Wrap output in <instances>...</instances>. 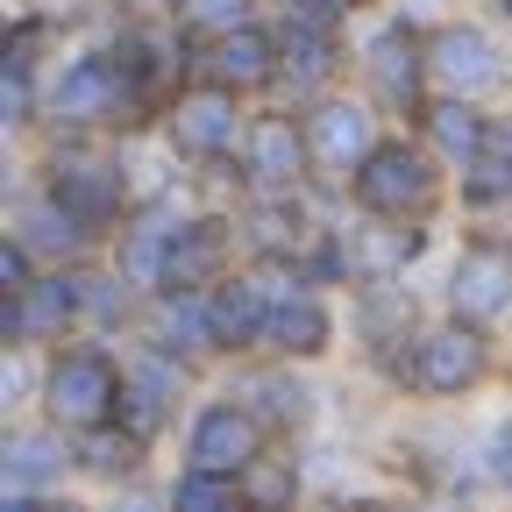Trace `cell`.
I'll use <instances>...</instances> for the list:
<instances>
[{
  "label": "cell",
  "mask_w": 512,
  "mask_h": 512,
  "mask_svg": "<svg viewBox=\"0 0 512 512\" xmlns=\"http://www.w3.org/2000/svg\"><path fill=\"white\" fill-rule=\"evenodd\" d=\"M178 8V29H200V36H221L249 15V0H171Z\"/></svg>",
  "instance_id": "cell-27"
},
{
  "label": "cell",
  "mask_w": 512,
  "mask_h": 512,
  "mask_svg": "<svg viewBox=\"0 0 512 512\" xmlns=\"http://www.w3.org/2000/svg\"><path fill=\"white\" fill-rule=\"evenodd\" d=\"M498 8H505V22H512V0H498Z\"/></svg>",
  "instance_id": "cell-31"
},
{
  "label": "cell",
  "mask_w": 512,
  "mask_h": 512,
  "mask_svg": "<svg viewBox=\"0 0 512 512\" xmlns=\"http://www.w3.org/2000/svg\"><path fill=\"white\" fill-rule=\"evenodd\" d=\"M50 192L72 207V221H79L86 235H100V228L121 221V171H107V164H93V157H57V164H50Z\"/></svg>",
  "instance_id": "cell-15"
},
{
  "label": "cell",
  "mask_w": 512,
  "mask_h": 512,
  "mask_svg": "<svg viewBox=\"0 0 512 512\" xmlns=\"http://www.w3.org/2000/svg\"><path fill=\"white\" fill-rule=\"evenodd\" d=\"M121 384H128V370L107 349H64L43 370V406H50L57 427L93 434V427H107L121 413Z\"/></svg>",
  "instance_id": "cell-1"
},
{
  "label": "cell",
  "mask_w": 512,
  "mask_h": 512,
  "mask_svg": "<svg viewBox=\"0 0 512 512\" xmlns=\"http://www.w3.org/2000/svg\"><path fill=\"white\" fill-rule=\"evenodd\" d=\"M420 121H427V143H434L448 164H470L477 143H484V128H491V114H477L470 93H448V100L420 107Z\"/></svg>",
  "instance_id": "cell-21"
},
{
  "label": "cell",
  "mask_w": 512,
  "mask_h": 512,
  "mask_svg": "<svg viewBox=\"0 0 512 512\" xmlns=\"http://www.w3.org/2000/svg\"><path fill=\"white\" fill-rule=\"evenodd\" d=\"M306 164H313V150H306V128L292 114H256L242 128V178L256 192H292Z\"/></svg>",
  "instance_id": "cell-7"
},
{
  "label": "cell",
  "mask_w": 512,
  "mask_h": 512,
  "mask_svg": "<svg viewBox=\"0 0 512 512\" xmlns=\"http://www.w3.org/2000/svg\"><path fill=\"white\" fill-rule=\"evenodd\" d=\"M43 107H50L64 128H93V121H128V107H143V100L128 93L114 50H86V57L64 64V79L43 93Z\"/></svg>",
  "instance_id": "cell-4"
},
{
  "label": "cell",
  "mask_w": 512,
  "mask_h": 512,
  "mask_svg": "<svg viewBox=\"0 0 512 512\" xmlns=\"http://www.w3.org/2000/svg\"><path fill=\"white\" fill-rule=\"evenodd\" d=\"M164 399H171V370L164 363H143V370H128V384H121V420H128V434H157V420H164Z\"/></svg>",
  "instance_id": "cell-23"
},
{
  "label": "cell",
  "mask_w": 512,
  "mask_h": 512,
  "mask_svg": "<svg viewBox=\"0 0 512 512\" xmlns=\"http://www.w3.org/2000/svg\"><path fill=\"white\" fill-rule=\"evenodd\" d=\"M64 470H72V448H64V427L57 434H8V491L15 498H36L43 484H57Z\"/></svg>",
  "instance_id": "cell-19"
},
{
  "label": "cell",
  "mask_w": 512,
  "mask_h": 512,
  "mask_svg": "<svg viewBox=\"0 0 512 512\" xmlns=\"http://www.w3.org/2000/svg\"><path fill=\"white\" fill-rule=\"evenodd\" d=\"M256 456H264V413H256V406H235V399L207 406L200 420H192V434H185V463H200V470L242 477Z\"/></svg>",
  "instance_id": "cell-5"
},
{
  "label": "cell",
  "mask_w": 512,
  "mask_h": 512,
  "mask_svg": "<svg viewBox=\"0 0 512 512\" xmlns=\"http://www.w3.org/2000/svg\"><path fill=\"white\" fill-rule=\"evenodd\" d=\"M356 207L363 214H392V221H420L434 207V157L413 150V143H377L363 164H356Z\"/></svg>",
  "instance_id": "cell-2"
},
{
  "label": "cell",
  "mask_w": 512,
  "mask_h": 512,
  "mask_svg": "<svg viewBox=\"0 0 512 512\" xmlns=\"http://www.w3.org/2000/svg\"><path fill=\"white\" fill-rule=\"evenodd\" d=\"M79 313H86V278L79 271H50V278L8 292V342H57Z\"/></svg>",
  "instance_id": "cell-9"
},
{
  "label": "cell",
  "mask_w": 512,
  "mask_h": 512,
  "mask_svg": "<svg viewBox=\"0 0 512 512\" xmlns=\"http://www.w3.org/2000/svg\"><path fill=\"white\" fill-rule=\"evenodd\" d=\"M285 72L292 86H320L335 72V15H320V8H285Z\"/></svg>",
  "instance_id": "cell-17"
},
{
  "label": "cell",
  "mask_w": 512,
  "mask_h": 512,
  "mask_svg": "<svg viewBox=\"0 0 512 512\" xmlns=\"http://www.w3.org/2000/svg\"><path fill=\"white\" fill-rule=\"evenodd\" d=\"M264 342H271L278 356H320V349L335 342V320H328V306H320L313 292H285Z\"/></svg>",
  "instance_id": "cell-20"
},
{
  "label": "cell",
  "mask_w": 512,
  "mask_h": 512,
  "mask_svg": "<svg viewBox=\"0 0 512 512\" xmlns=\"http://www.w3.org/2000/svg\"><path fill=\"white\" fill-rule=\"evenodd\" d=\"M363 72H370V86H377V100H384V107L413 114V107H420V79L434 72V64H427V43H420V36L399 22V29L370 36V50H363Z\"/></svg>",
  "instance_id": "cell-14"
},
{
  "label": "cell",
  "mask_w": 512,
  "mask_h": 512,
  "mask_svg": "<svg viewBox=\"0 0 512 512\" xmlns=\"http://www.w3.org/2000/svg\"><path fill=\"white\" fill-rule=\"evenodd\" d=\"M484 463H491V477H498V484L512 491V420H505V427L491 434V456H484Z\"/></svg>",
  "instance_id": "cell-30"
},
{
  "label": "cell",
  "mask_w": 512,
  "mask_h": 512,
  "mask_svg": "<svg viewBox=\"0 0 512 512\" xmlns=\"http://www.w3.org/2000/svg\"><path fill=\"white\" fill-rule=\"evenodd\" d=\"M249 235H256V249H264V256H292V249L306 242L299 200H292V192H264V207L249 214Z\"/></svg>",
  "instance_id": "cell-24"
},
{
  "label": "cell",
  "mask_w": 512,
  "mask_h": 512,
  "mask_svg": "<svg viewBox=\"0 0 512 512\" xmlns=\"http://www.w3.org/2000/svg\"><path fill=\"white\" fill-rule=\"evenodd\" d=\"M285 72V43L271 29H256V22H235L207 43V79L228 86V93H256V86H271Z\"/></svg>",
  "instance_id": "cell-11"
},
{
  "label": "cell",
  "mask_w": 512,
  "mask_h": 512,
  "mask_svg": "<svg viewBox=\"0 0 512 512\" xmlns=\"http://www.w3.org/2000/svg\"><path fill=\"white\" fill-rule=\"evenodd\" d=\"M136 456H143V434H107V427H93V441H86V470H100V477H128V470H136Z\"/></svg>",
  "instance_id": "cell-26"
},
{
  "label": "cell",
  "mask_w": 512,
  "mask_h": 512,
  "mask_svg": "<svg viewBox=\"0 0 512 512\" xmlns=\"http://www.w3.org/2000/svg\"><path fill=\"white\" fill-rule=\"evenodd\" d=\"M399 370H406L413 392H427V399H456V392H470V384L491 370V349H484V335H477V320L456 313L448 328H420Z\"/></svg>",
  "instance_id": "cell-3"
},
{
  "label": "cell",
  "mask_w": 512,
  "mask_h": 512,
  "mask_svg": "<svg viewBox=\"0 0 512 512\" xmlns=\"http://www.w3.org/2000/svg\"><path fill=\"white\" fill-rule=\"evenodd\" d=\"M0 285H8V292H22V285H36V249L15 235L8 249H0Z\"/></svg>",
  "instance_id": "cell-29"
},
{
  "label": "cell",
  "mask_w": 512,
  "mask_h": 512,
  "mask_svg": "<svg viewBox=\"0 0 512 512\" xmlns=\"http://www.w3.org/2000/svg\"><path fill=\"white\" fill-rule=\"evenodd\" d=\"M427 64H434V79H441L448 93H484V86L498 79V50H491V36L470 29V22L441 29V36L427 43Z\"/></svg>",
  "instance_id": "cell-16"
},
{
  "label": "cell",
  "mask_w": 512,
  "mask_h": 512,
  "mask_svg": "<svg viewBox=\"0 0 512 512\" xmlns=\"http://www.w3.org/2000/svg\"><path fill=\"white\" fill-rule=\"evenodd\" d=\"M235 136H242V114H235L228 86H200V93H178L171 100V150L178 157L214 164V157L235 150Z\"/></svg>",
  "instance_id": "cell-8"
},
{
  "label": "cell",
  "mask_w": 512,
  "mask_h": 512,
  "mask_svg": "<svg viewBox=\"0 0 512 512\" xmlns=\"http://www.w3.org/2000/svg\"><path fill=\"white\" fill-rule=\"evenodd\" d=\"M242 491H249L256 505H278V498H292V477H285V470H271V456H256V463L242 470Z\"/></svg>",
  "instance_id": "cell-28"
},
{
  "label": "cell",
  "mask_w": 512,
  "mask_h": 512,
  "mask_svg": "<svg viewBox=\"0 0 512 512\" xmlns=\"http://www.w3.org/2000/svg\"><path fill=\"white\" fill-rule=\"evenodd\" d=\"M164 256H171V228H164V221H136V228H121V285L164 292Z\"/></svg>",
  "instance_id": "cell-22"
},
{
  "label": "cell",
  "mask_w": 512,
  "mask_h": 512,
  "mask_svg": "<svg viewBox=\"0 0 512 512\" xmlns=\"http://www.w3.org/2000/svg\"><path fill=\"white\" fill-rule=\"evenodd\" d=\"M306 150H313V164L328 171V178H356V164L377 150L370 114H363L356 100H320V107L306 114Z\"/></svg>",
  "instance_id": "cell-13"
},
{
  "label": "cell",
  "mask_w": 512,
  "mask_h": 512,
  "mask_svg": "<svg viewBox=\"0 0 512 512\" xmlns=\"http://www.w3.org/2000/svg\"><path fill=\"white\" fill-rule=\"evenodd\" d=\"M448 306H456L463 320H477V328L498 320L512 306V242H498V235L463 242L456 271H448Z\"/></svg>",
  "instance_id": "cell-6"
},
{
  "label": "cell",
  "mask_w": 512,
  "mask_h": 512,
  "mask_svg": "<svg viewBox=\"0 0 512 512\" xmlns=\"http://www.w3.org/2000/svg\"><path fill=\"white\" fill-rule=\"evenodd\" d=\"M420 242H427V228L392 221V214H370V228L342 235V271L356 285H392V278H406V264L420 256Z\"/></svg>",
  "instance_id": "cell-10"
},
{
  "label": "cell",
  "mask_w": 512,
  "mask_h": 512,
  "mask_svg": "<svg viewBox=\"0 0 512 512\" xmlns=\"http://www.w3.org/2000/svg\"><path fill=\"white\" fill-rule=\"evenodd\" d=\"M249 491H242V477H228V470H200V463H185V477L171 484V505L178 512H228V505H242Z\"/></svg>",
  "instance_id": "cell-25"
},
{
  "label": "cell",
  "mask_w": 512,
  "mask_h": 512,
  "mask_svg": "<svg viewBox=\"0 0 512 512\" xmlns=\"http://www.w3.org/2000/svg\"><path fill=\"white\" fill-rule=\"evenodd\" d=\"M463 200L470 207H505L512 200V114H491L477 157L463 164Z\"/></svg>",
  "instance_id": "cell-18"
},
{
  "label": "cell",
  "mask_w": 512,
  "mask_h": 512,
  "mask_svg": "<svg viewBox=\"0 0 512 512\" xmlns=\"http://www.w3.org/2000/svg\"><path fill=\"white\" fill-rule=\"evenodd\" d=\"M342 8H356V0H342Z\"/></svg>",
  "instance_id": "cell-32"
},
{
  "label": "cell",
  "mask_w": 512,
  "mask_h": 512,
  "mask_svg": "<svg viewBox=\"0 0 512 512\" xmlns=\"http://www.w3.org/2000/svg\"><path fill=\"white\" fill-rule=\"evenodd\" d=\"M228 256H235V235L228 221H178L171 228V256H164V292H214L228 278Z\"/></svg>",
  "instance_id": "cell-12"
}]
</instances>
